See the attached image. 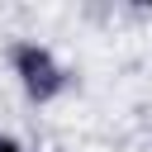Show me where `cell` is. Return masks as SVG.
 Masks as SVG:
<instances>
[{
	"label": "cell",
	"mask_w": 152,
	"mask_h": 152,
	"mask_svg": "<svg viewBox=\"0 0 152 152\" xmlns=\"http://www.w3.org/2000/svg\"><path fill=\"white\" fill-rule=\"evenodd\" d=\"M10 71H14L19 90H24L33 104H52V100L71 86L66 62H62L48 43H38V38H19V43H10Z\"/></svg>",
	"instance_id": "cell-1"
},
{
	"label": "cell",
	"mask_w": 152,
	"mask_h": 152,
	"mask_svg": "<svg viewBox=\"0 0 152 152\" xmlns=\"http://www.w3.org/2000/svg\"><path fill=\"white\" fill-rule=\"evenodd\" d=\"M0 152H33V147H24L19 138H0Z\"/></svg>",
	"instance_id": "cell-2"
}]
</instances>
